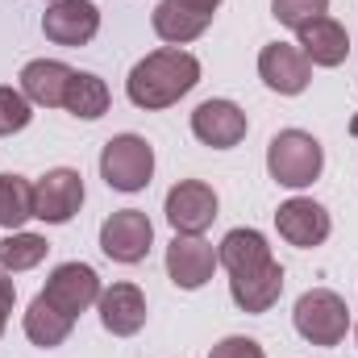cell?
Returning <instances> with one entry per match:
<instances>
[{"instance_id": "14", "label": "cell", "mask_w": 358, "mask_h": 358, "mask_svg": "<svg viewBox=\"0 0 358 358\" xmlns=\"http://www.w3.org/2000/svg\"><path fill=\"white\" fill-rule=\"evenodd\" d=\"M296 34H300L296 46L304 50V59H308L313 67H338V63H346V55H350V34H346V25L334 21L329 13L317 17V21H308V25H300Z\"/></svg>"}, {"instance_id": "18", "label": "cell", "mask_w": 358, "mask_h": 358, "mask_svg": "<svg viewBox=\"0 0 358 358\" xmlns=\"http://www.w3.org/2000/svg\"><path fill=\"white\" fill-rule=\"evenodd\" d=\"M217 263L229 271V279H242V275H255V271L271 267V246L259 229H229L221 250H217Z\"/></svg>"}, {"instance_id": "6", "label": "cell", "mask_w": 358, "mask_h": 358, "mask_svg": "<svg viewBox=\"0 0 358 358\" xmlns=\"http://www.w3.org/2000/svg\"><path fill=\"white\" fill-rule=\"evenodd\" d=\"M84 204V179L71 167H55L34 183V217L46 225H67Z\"/></svg>"}, {"instance_id": "21", "label": "cell", "mask_w": 358, "mask_h": 358, "mask_svg": "<svg viewBox=\"0 0 358 358\" xmlns=\"http://www.w3.org/2000/svg\"><path fill=\"white\" fill-rule=\"evenodd\" d=\"M108 84L100 80V76H88V71H76L71 76V84H67V100H63V108L71 113V117H80V121H96V117H104L108 113Z\"/></svg>"}, {"instance_id": "17", "label": "cell", "mask_w": 358, "mask_h": 358, "mask_svg": "<svg viewBox=\"0 0 358 358\" xmlns=\"http://www.w3.org/2000/svg\"><path fill=\"white\" fill-rule=\"evenodd\" d=\"M208 25H213V8H200L192 0H159V8H155V34L171 46L200 38Z\"/></svg>"}, {"instance_id": "10", "label": "cell", "mask_w": 358, "mask_h": 358, "mask_svg": "<svg viewBox=\"0 0 358 358\" xmlns=\"http://www.w3.org/2000/svg\"><path fill=\"white\" fill-rule=\"evenodd\" d=\"M246 129H250V121H246V113H242L234 100H204V104H196V113H192V134H196L204 146H213V150L238 146V142L246 138Z\"/></svg>"}, {"instance_id": "15", "label": "cell", "mask_w": 358, "mask_h": 358, "mask_svg": "<svg viewBox=\"0 0 358 358\" xmlns=\"http://www.w3.org/2000/svg\"><path fill=\"white\" fill-rule=\"evenodd\" d=\"M100 321L113 338H134L146 325V296L134 283H113L100 292Z\"/></svg>"}, {"instance_id": "11", "label": "cell", "mask_w": 358, "mask_h": 358, "mask_svg": "<svg viewBox=\"0 0 358 358\" xmlns=\"http://www.w3.org/2000/svg\"><path fill=\"white\" fill-rule=\"evenodd\" d=\"M217 217V192L200 179H179L167 192V221L176 234H204Z\"/></svg>"}, {"instance_id": "22", "label": "cell", "mask_w": 358, "mask_h": 358, "mask_svg": "<svg viewBox=\"0 0 358 358\" xmlns=\"http://www.w3.org/2000/svg\"><path fill=\"white\" fill-rule=\"evenodd\" d=\"M34 217V183L21 176H0V229L17 234Z\"/></svg>"}, {"instance_id": "30", "label": "cell", "mask_w": 358, "mask_h": 358, "mask_svg": "<svg viewBox=\"0 0 358 358\" xmlns=\"http://www.w3.org/2000/svg\"><path fill=\"white\" fill-rule=\"evenodd\" d=\"M355 338H358V329H355Z\"/></svg>"}, {"instance_id": "13", "label": "cell", "mask_w": 358, "mask_h": 358, "mask_svg": "<svg viewBox=\"0 0 358 358\" xmlns=\"http://www.w3.org/2000/svg\"><path fill=\"white\" fill-rule=\"evenodd\" d=\"M259 76L279 96H300V92L308 88V80H313V63L304 59L300 46L271 42V46H263V55H259Z\"/></svg>"}, {"instance_id": "2", "label": "cell", "mask_w": 358, "mask_h": 358, "mask_svg": "<svg viewBox=\"0 0 358 358\" xmlns=\"http://www.w3.org/2000/svg\"><path fill=\"white\" fill-rule=\"evenodd\" d=\"M321 167H325V150H321V142L313 134L283 129V134L271 138L267 171L275 183H283V187H308L313 179L321 176Z\"/></svg>"}, {"instance_id": "19", "label": "cell", "mask_w": 358, "mask_h": 358, "mask_svg": "<svg viewBox=\"0 0 358 358\" xmlns=\"http://www.w3.org/2000/svg\"><path fill=\"white\" fill-rule=\"evenodd\" d=\"M229 296L242 313H267L271 304L283 296V267L271 263V267L255 271V275H242V279H229Z\"/></svg>"}, {"instance_id": "28", "label": "cell", "mask_w": 358, "mask_h": 358, "mask_svg": "<svg viewBox=\"0 0 358 358\" xmlns=\"http://www.w3.org/2000/svg\"><path fill=\"white\" fill-rule=\"evenodd\" d=\"M4 321H8V308H0V334H4Z\"/></svg>"}, {"instance_id": "23", "label": "cell", "mask_w": 358, "mask_h": 358, "mask_svg": "<svg viewBox=\"0 0 358 358\" xmlns=\"http://www.w3.org/2000/svg\"><path fill=\"white\" fill-rule=\"evenodd\" d=\"M46 250H50V242L42 234H8L0 242V267L4 271H29L46 259Z\"/></svg>"}, {"instance_id": "16", "label": "cell", "mask_w": 358, "mask_h": 358, "mask_svg": "<svg viewBox=\"0 0 358 358\" xmlns=\"http://www.w3.org/2000/svg\"><path fill=\"white\" fill-rule=\"evenodd\" d=\"M71 67L59 63V59H34L21 67V96L29 104H42V108H59L67 100V84H71Z\"/></svg>"}, {"instance_id": "29", "label": "cell", "mask_w": 358, "mask_h": 358, "mask_svg": "<svg viewBox=\"0 0 358 358\" xmlns=\"http://www.w3.org/2000/svg\"><path fill=\"white\" fill-rule=\"evenodd\" d=\"M350 134H355V138H358V113H355V121H350Z\"/></svg>"}, {"instance_id": "4", "label": "cell", "mask_w": 358, "mask_h": 358, "mask_svg": "<svg viewBox=\"0 0 358 358\" xmlns=\"http://www.w3.org/2000/svg\"><path fill=\"white\" fill-rule=\"evenodd\" d=\"M296 329H300V338L304 342H313V346H338L342 338H346V329H350V308H346V300L338 296V292H329V287H313V292H304L300 300H296Z\"/></svg>"}, {"instance_id": "1", "label": "cell", "mask_w": 358, "mask_h": 358, "mask_svg": "<svg viewBox=\"0 0 358 358\" xmlns=\"http://www.w3.org/2000/svg\"><path fill=\"white\" fill-rule=\"evenodd\" d=\"M196 84H200V63H196V55H187V50H179V46H163V50L146 55V59L129 71L125 92H129V100H134L138 108H150V113H155V108L179 104Z\"/></svg>"}, {"instance_id": "24", "label": "cell", "mask_w": 358, "mask_h": 358, "mask_svg": "<svg viewBox=\"0 0 358 358\" xmlns=\"http://www.w3.org/2000/svg\"><path fill=\"white\" fill-rule=\"evenodd\" d=\"M325 13H329V0H271V17L279 25H292V29L308 25V21H317Z\"/></svg>"}, {"instance_id": "27", "label": "cell", "mask_w": 358, "mask_h": 358, "mask_svg": "<svg viewBox=\"0 0 358 358\" xmlns=\"http://www.w3.org/2000/svg\"><path fill=\"white\" fill-rule=\"evenodd\" d=\"M192 4H200V8H213V13H217V4H221V0H192Z\"/></svg>"}, {"instance_id": "26", "label": "cell", "mask_w": 358, "mask_h": 358, "mask_svg": "<svg viewBox=\"0 0 358 358\" xmlns=\"http://www.w3.org/2000/svg\"><path fill=\"white\" fill-rule=\"evenodd\" d=\"M208 358H267V355H263V346L255 338H225V342L213 346Z\"/></svg>"}, {"instance_id": "8", "label": "cell", "mask_w": 358, "mask_h": 358, "mask_svg": "<svg viewBox=\"0 0 358 358\" xmlns=\"http://www.w3.org/2000/svg\"><path fill=\"white\" fill-rule=\"evenodd\" d=\"M217 271V250L213 242H204L200 234H176L171 246H167V275L171 283L183 292H196L213 279Z\"/></svg>"}, {"instance_id": "9", "label": "cell", "mask_w": 358, "mask_h": 358, "mask_svg": "<svg viewBox=\"0 0 358 358\" xmlns=\"http://www.w3.org/2000/svg\"><path fill=\"white\" fill-rule=\"evenodd\" d=\"M100 29V8L92 0H55L42 13V34L55 46H88Z\"/></svg>"}, {"instance_id": "12", "label": "cell", "mask_w": 358, "mask_h": 358, "mask_svg": "<svg viewBox=\"0 0 358 358\" xmlns=\"http://www.w3.org/2000/svg\"><path fill=\"white\" fill-rule=\"evenodd\" d=\"M275 225H279V238H283V242H292V246H300V250L321 246V242L329 238V229H334L329 213H325L317 200H308V196H296V200L279 204Z\"/></svg>"}, {"instance_id": "3", "label": "cell", "mask_w": 358, "mask_h": 358, "mask_svg": "<svg viewBox=\"0 0 358 358\" xmlns=\"http://www.w3.org/2000/svg\"><path fill=\"white\" fill-rule=\"evenodd\" d=\"M100 176L113 192H142L155 176V150L138 134H117L100 150Z\"/></svg>"}, {"instance_id": "25", "label": "cell", "mask_w": 358, "mask_h": 358, "mask_svg": "<svg viewBox=\"0 0 358 358\" xmlns=\"http://www.w3.org/2000/svg\"><path fill=\"white\" fill-rule=\"evenodd\" d=\"M29 100L21 96V92L13 88H0V138H8V134H21L25 125H29Z\"/></svg>"}, {"instance_id": "5", "label": "cell", "mask_w": 358, "mask_h": 358, "mask_svg": "<svg viewBox=\"0 0 358 358\" xmlns=\"http://www.w3.org/2000/svg\"><path fill=\"white\" fill-rule=\"evenodd\" d=\"M150 242H155V225L142 208H121L100 225V250L113 263H125V267L142 263L150 255Z\"/></svg>"}, {"instance_id": "20", "label": "cell", "mask_w": 358, "mask_h": 358, "mask_svg": "<svg viewBox=\"0 0 358 358\" xmlns=\"http://www.w3.org/2000/svg\"><path fill=\"white\" fill-rule=\"evenodd\" d=\"M71 317L67 313H59L46 296H34V304L25 308V338L34 342V346H42V350H55V346H63L67 338H71Z\"/></svg>"}, {"instance_id": "7", "label": "cell", "mask_w": 358, "mask_h": 358, "mask_svg": "<svg viewBox=\"0 0 358 358\" xmlns=\"http://www.w3.org/2000/svg\"><path fill=\"white\" fill-rule=\"evenodd\" d=\"M100 279H96V271L88 263H63V267L50 271V279H46V300L59 308V313H67L71 321L80 317V313H88L92 304L100 300Z\"/></svg>"}]
</instances>
